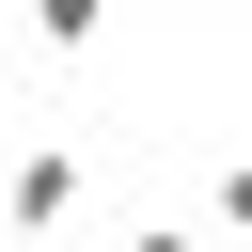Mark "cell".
Instances as JSON below:
<instances>
[{
  "label": "cell",
  "mask_w": 252,
  "mask_h": 252,
  "mask_svg": "<svg viewBox=\"0 0 252 252\" xmlns=\"http://www.w3.org/2000/svg\"><path fill=\"white\" fill-rule=\"evenodd\" d=\"M63 205H79V142H32V158L0 173V220H16V236H63Z\"/></svg>",
  "instance_id": "obj_1"
},
{
  "label": "cell",
  "mask_w": 252,
  "mask_h": 252,
  "mask_svg": "<svg viewBox=\"0 0 252 252\" xmlns=\"http://www.w3.org/2000/svg\"><path fill=\"white\" fill-rule=\"evenodd\" d=\"M32 32H47V47H94V32H110V0H32Z\"/></svg>",
  "instance_id": "obj_2"
},
{
  "label": "cell",
  "mask_w": 252,
  "mask_h": 252,
  "mask_svg": "<svg viewBox=\"0 0 252 252\" xmlns=\"http://www.w3.org/2000/svg\"><path fill=\"white\" fill-rule=\"evenodd\" d=\"M205 205H220V220L252 236V158H220V189H205Z\"/></svg>",
  "instance_id": "obj_3"
},
{
  "label": "cell",
  "mask_w": 252,
  "mask_h": 252,
  "mask_svg": "<svg viewBox=\"0 0 252 252\" xmlns=\"http://www.w3.org/2000/svg\"><path fill=\"white\" fill-rule=\"evenodd\" d=\"M126 252H205V236H189V220H142V236H126Z\"/></svg>",
  "instance_id": "obj_4"
}]
</instances>
